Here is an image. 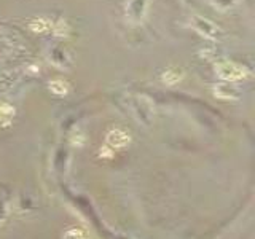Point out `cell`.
<instances>
[{"mask_svg": "<svg viewBox=\"0 0 255 239\" xmlns=\"http://www.w3.org/2000/svg\"><path fill=\"white\" fill-rule=\"evenodd\" d=\"M6 217H8V202L5 201L3 196H0V225H3Z\"/></svg>", "mask_w": 255, "mask_h": 239, "instance_id": "obj_11", "label": "cell"}, {"mask_svg": "<svg viewBox=\"0 0 255 239\" xmlns=\"http://www.w3.org/2000/svg\"><path fill=\"white\" fill-rule=\"evenodd\" d=\"M214 94L218 99L223 100H236L241 96V91L230 83H220L214 88Z\"/></svg>", "mask_w": 255, "mask_h": 239, "instance_id": "obj_4", "label": "cell"}, {"mask_svg": "<svg viewBox=\"0 0 255 239\" xmlns=\"http://www.w3.org/2000/svg\"><path fill=\"white\" fill-rule=\"evenodd\" d=\"M62 239H88V238L79 228H69L66 233H64Z\"/></svg>", "mask_w": 255, "mask_h": 239, "instance_id": "obj_10", "label": "cell"}, {"mask_svg": "<svg viewBox=\"0 0 255 239\" xmlns=\"http://www.w3.org/2000/svg\"><path fill=\"white\" fill-rule=\"evenodd\" d=\"M131 108H132L134 117H136L140 123H142V125H145V126L152 125L155 110H153V105L150 104V100H148L147 97L136 96V97L132 99Z\"/></svg>", "mask_w": 255, "mask_h": 239, "instance_id": "obj_1", "label": "cell"}, {"mask_svg": "<svg viewBox=\"0 0 255 239\" xmlns=\"http://www.w3.org/2000/svg\"><path fill=\"white\" fill-rule=\"evenodd\" d=\"M49 90H51V93L58 94V96H64L69 91V85L62 82V80H53V82H49Z\"/></svg>", "mask_w": 255, "mask_h": 239, "instance_id": "obj_8", "label": "cell"}, {"mask_svg": "<svg viewBox=\"0 0 255 239\" xmlns=\"http://www.w3.org/2000/svg\"><path fill=\"white\" fill-rule=\"evenodd\" d=\"M191 26H193L200 34L206 35V37H212V39L217 37V34L220 32V29H218L214 23H212L211 19L198 16V14L191 16Z\"/></svg>", "mask_w": 255, "mask_h": 239, "instance_id": "obj_3", "label": "cell"}, {"mask_svg": "<svg viewBox=\"0 0 255 239\" xmlns=\"http://www.w3.org/2000/svg\"><path fill=\"white\" fill-rule=\"evenodd\" d=\"M148 0H131L129 6H128V14L132 21H139L145 14Z\"/></svg>", "mask_w": 255, "mask_h": 239, "instance_id": "obj_6", "label": "cell"}, {"mask_svg": "<svg viewBox=\"0 0 255 239\" xmlns=\"http://www.w3.org/2000/svg\"><path fill=\"white\" fill-rule=\"evenodd\" d=\"M129 134H126L122 129H112L107 134V143L112 148H123L129 143Z\"/></svg>", "mask_w": 255, "mask_h": 239, "instance_id": "obj_5", "label": "cell"}, {"mask_svg": "<svg viewBox=\"0 0 255 239\" xmlns=\"http://www.w3.org/2000/svg\"><path fill=\"white\" fill-rule=\"evenodd\" d=\"M49 27H51V23H49L48 19H43V18L35 19L31 23V29L34 32H46Z\"/></svg>", "mask_w": 255, "mask_h": 239, "instance_id": "obj_9", "label": "cell"}, {"mask_svg": "<svg viewBox=\"0 0 255 239\" xmlns=\"http://www.w3.org/2000/svg\"><path fill=\"white\" fill-rule=\"evenodd\" d=\"M217 75L226 82H238L247 77V70L236 62H218L215 66Z\"/></svg>", "mask_w": 255, "mask_h": 239, "instance_id": "obj_2", "label": "cell"}, {"mask_svg": "<svg viewBox=\"0 0 255 239\" xmlns=\"http://www.w3.org/2000/svg\"><path fill=\"white\" fill-rule=\"evenodd\" d=\"M67 32V24L64 23V21H59L58 24H56V27H54V34L56 35H64Z\"/></svg>", "mask_w": 255, "mask_h": 239, "instance_id": "obj_12", "label": "cell"}, {"mask_svg": "<svg viewBox=\"0 0 255 239\" xmlns=\"http://www.w3.org/2000/svg\"><path fill=\"white\" fill-rule=\"evenodd\" d=\"M182 78H183V70L179 69V67H171V69H168L165 74H163V82H165L166 85H169V86L177 85Z\"/></svg>", "mask_w": 255, "mask_h": 239, "instance_id": "obj_7", "label": "cell"}]
</instances>
